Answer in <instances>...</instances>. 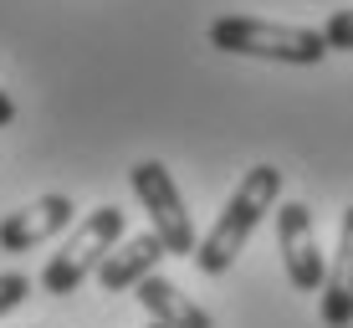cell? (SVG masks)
Instances as JSON below:
<instances>
[{
	"label": "cell",
	"instance_id": "7a4b0ae2",
	"mask_svg": "<svg viewBox=\"0 0 353 328\" xmlns=\"http://www.w3.org/2000/svg\"><path fill=\"white\" fill-rule=\"evenodd\" d=\"M210 46L230 57H261V62H287V67H318L327 57L323 31L307 26H282L261 16H221L210 21Z\"/></svg>",
	"mask_w": 353,
	"mask_h": 328
},
{
	"label": "cell",
	"instance_id": "8fae6325",
	"mask_svg": "<svg viewBox=\"0 0 353 328\" xmlns=\"http://www.w3.org/2000/svg\"><path fill=\"white\" fill-rule=\"evenodd\" d=\"M26 298H31V277L26 272H0V318H6L10 308H21Z\"/></svg>",
	"mask_w": 353,
	"mask_h": 328
},
{
	"label": "cell",
	"instance_id": "52a82bcc",
	"mask_svg": "<svg viewBox=\"0 0 353 328\" xmlns=\"http://www.w3.org/2000/svg\"><path fill=\"white\" fill-rule=\"evenodd\" d=\"M164 257H169V251H164V241L154 236V231H143V236H123L103 257V267H97V282H103V293H128V287H139L143 277L159 272Z\"/></svg>",
	"mask_w": 353,
	"mask_h": 328
},
{
	"label": "cell",
	"instance_id": "ba28073f",
	"mask_svg": "<svg viewBox=\"0 0 353 328\" xmlns=\"http://www.w3.org/2000/svg\"><path fill=\"white\" fill-rule=\"evenodd\" d=\"M133 298L143 302V313H149L154 323H164V328H215V318L194 302L185 287H174L169 277H143L139 287H133Z\"/></svg>",
	"mask_w": 353,
	"mask_h": 328
},
{
	"label": "cell",
	"instance_id": "9c48e42d",
	"mask_svg": "<svg viewBox=\"0 0 353 328\" xmlns=\"http://www.w3.org/2000/svg\"><path fill=\"white\" fill-rule=\"evenodd\" d=\"M323 323L327 328L353 323V205L343 211L338 251H333V262H327V277H323Z\"/></svg>",
	"mask_w": 353,
	"mask_h": 328
},
{
	"label": "cell",
	"instance_id": "277c9868",
	"mask_svg": "<svg viewBox=\"0 0 353 328\" xmlns=\"http://www.w3.org/2000/svg\"><path fill=\"white\" fill-rule=\"evenodd\" d=\"M128 185H133V195L143 200V211H149V221H154V236L164 241L169 257H194L200 236H194V221L185 211V195H179L174 175H169L159 160H139L128 169Z\"/></svg>",
	"mask_w": 353,
	"mask_h": 328
},
{
	"label": "cell",
	"instance_id": "8992f818",
	"mask_svg": "<svg viewBox=\"0 0 353 328\" xmlns=\"http://www.w3.org/2000/svg\"><path fill=\"white\" fill-rule=\"evenodd\" d=\"M72 221H77V205H72L67 195H41V200L21 205V211H10L6 221H0V251H10V257L36 251L41 241L62 236Z\"/></svg>",
	"mask_w": 353,
	"mask_h": 328
},
{
	"label": "cell",
	"instance_id": "7c38bea8",
	"mask_svg": "<svg viewBox=\"0 0 353 328\" xmlns=\"http://www.w3.org/2000/svg\"><path fill=\"white\" fill-rule=\"evenodd\" d=\"M10 124H16V103H10V93L0 88V128H10Z\"/></svg>",
	"mask_w": 353,
	"mask_h": 328
},
{
	"label": "cell",
	"instance_id": "30bf717a",
	"mask_svg": "<svg viewBox=\"0 0 353 328\" xmlns=\"http://www.w3.org/2000/svg\"><path fill=\"white\" fill-rule=\"evenodd\" d=\"M323 41H327V52H353V10H333L327 16Z\"/></svg>",
	"mask_w": 353,
	"mask_h": 328
},
{
	"label": "cell",
	"instance_id": "6da1fadb",
	"mask_svg": "<svg viewBox=\"0 0 353 328\" xmlns=\"http://www.w3.org/2000/svg\"><path fill=\"white\" fill-rule=\"evenodd\" d=\"M276 195H282V169L276 164H256L241 175V185L230 190L225 211L215 215V226L200 236V247H194V267H200L205 277H221L236 267V257L246 251V241L256 236L261 215L276 205Z\"/></svg>",
	"mask_w": 353,
	"mask_h": 328
},
{
	"label": "cell",
	"instance_id": "3957f363",
	"mask_svg": "<svg viewBox=\"0 0 353 328\" xmlns=\"http://www.w3.org/2000/svg\"><path fill=\"white\" fill-rule=\"evenodd\" d=\"M123 211L118 205H97V211H88L77 221V231L62 241V251H57L52 262H46V272H41V293H52V298H72L82 282L103 267V257L123 241Z\"/></svg>",
	"mask_w": 353,
	"mask_h": 328
},
{
	"label": "cell",
	"instance_id": "4fadbf2b",
	"mask_svg": "<svg viewBox=\"0 0 353 328\" xmlns=\"http://www.w3.org/2000/svg\"><path fill=\"white\" fill-rule=\"evenodd\" d=\"M149 328H164V323H149Z\"/></svg>",
	"mask_w": 353,
	"mask_h": 328
},
{
	"label": "cell",
	"instance_id": "5b68a950",
	"mask_svg": "<svg viewBox=\"0 0 353 328\" xmlns=\"http://www.w3.org/2000/svg\"><path fill=\"white\" fill-rule=\"evenodd\" d=\"M276 251H282L287 282L297 293H323V251H318V231H312V211L302 200H287L276 211Z\"/></svg>",
	"mask_w": 353,
	"mask_h": 328
}]
</instances>
